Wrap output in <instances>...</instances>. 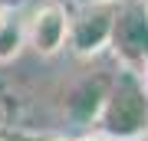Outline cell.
Segmentation results:
<instances>
[{"mask_svg":"<svg viewBox=\"0 0 148 141\" xmlns=\"http://www.w3.org/2000/svg\"><path fill=\"white\" fill-rule=\"evenodd\" d=\"M95 125L109 141H135L148 135V92L135 69H119L109 79V92Z\"/></svg>","mask_w":148,"mask_h":141,"instance_id":"1","label":"cell"},{"mask_svg":"<svg viewBox=\"0 0 148 141\" xmlns=\"http://www.w3.org/2000/svg\"><path fill=\"white\" fill-rule=\"evenodd\" d=\"M109 49L115 52L122 69H138L148 52V13L145 0H115Z\"/></svg>","mask_w":148,"mask_h":141,"instance_id":"2","label":"cell"},{"mask_svg":"<svg viewBox=\"0 0 148 141\" xmlns=\"http://www.w3.org/2000/svg\"><path fill=\"white\" fill-rule=\"evenodd\" d=\"M112 13H115V0H102V3H82L69 13V36L66 46L76 56H99L109 49V33H112Z\"/></svg>","mask_w":148,"mask_h":141,"instance_id":"3","label":"cell"},{"mask_svg":"<svg viewBox=\"0 0 148 141\" xmlns=\"http://www.w3.org/2000/svg\"><path fill=\"white\" fill-rule=\"evenodd\" d=\"M69 36V10L59 0H46L30 13V20L23 23V40L33 52L40 56H56L66 49Z\"/></svg>","mask_w":148,"mask_h":141,"instance_id":"4","label":"cell"},{"mask_svg":"<svg viewBox=\"0 0 148 141\" xmlns=\"http://www.w3.org/2000/svg\"><path fill=\"white\" fill-rule=\"evenodd\" d=\"M109 79L112 76H82V79H76L63 95L66 118L76 121V125H95L99 108H102L106 92H109Z\"/></svg>","mask_w":148,"mask_h":141,"instance_id":"5","label":"cell"},{"mask_svg":"<svg viewBox=\"0 0 148 141\" xmlns=\"http://www.w3.org/2000/svg\"><path fill=\"white\" fill-rule=\"evenodd\" d=\"M23 46H27V40H23V23H16L13 16H7V20L0 23V63L16 59Z\"/></svg>","mask_w":148,"mask_h":141,"instance_id":"6","label":"cell"},{"mask_svg":"<svg viewBox=\"0 0 148 141\" xmlns=\"http://www.w3.org/2000/svg\"><path fill=\"white\" fill-rule=\"evenodd\" d=\"M138 79H142V85H145V92H148V52H145V59H142V66L135 69Z\"/></svg>","mask_w":148,"mask_h":141,"instance_id":"7","label":"cell"},{"mask_svg":"<svg viewBox=\"0 0 148 141\" xmlns=\"http://www.w3.org/2000/svg\"><path fill=\"white\" fill-rule=\"evenodd\" d=\"M79 141H109V138H106V135H82Z\"/></svg>","mask_w":148,"mask_h":141,"instance_id":"8","label":"cell"},{"mask_svg":"<svg viewBox=\"0 0 148 141\" xmlns=\"http://www.w3.org/2000/svg\"><path fill=\"white\" fill-rule=\"evenodd\" d=\"M20 3V0H0V7H3V10H10V7H16Z\"/></svg>","mask_w":148,"mask_h":141,"instance_id":"9","label":"cell"},{"mask_svg":"<svg viewBox=\"0 0 148 141\" xmlns=\"http://www.w3.org/2000/svg\"><path fill=\"white\" fill-rule=\"evenodd\" d=\"M76 7H82V3H102V0H73Z\"/></svg>","mask_w":148,"mask_h":141,"instance_id":"10","label":"cell"},{"mask_svg":"<svg viewBox=\"0 0 148 141\" xmlns=\"http://www.w3.org/2000/svg\"><path fill=\"white\" fill-rule=\"evenodd\" d=\"M7 16H10V10H3V7H0V23H3Z\"/></svg>","mask_w":148,"mask_h":141,"instance_id":"11","label":"cell"},{"mask_svg":"<svg viewBox=\"0 0 148 141\" xmlns=\"http://www.w3.org/2000/svg\"><path fill=\"white\" fill-rule=\"evenodd\" d=\"M0 128H3V105H0Z\"/></svg>","mask_w":148,"mask_h":141,"instance_id":"12","label":"cell"},{"mask_svg":"<svg viewBox=\"0 0 148 141\" xmlns=\"http://www.w3.org/2000/svg\"><path fill=\"white\" fill-rule=\"evenodd\" d=\"M145 13H148V0H145Z\"/></svg>","mask_w":148,"mask_h":141,"instance_id":"13","label":"cell"},{"mask_svg":"<svg viewBox=\"0 0 148 141\" xmlns=\"http://www.w3.org/2000/svg\"><path fill=\"white\" fill-rule=\"evenodd\" d=\"M145 141H148V135H145Z\"/></svg>","mask_w":148,"mask_h":141,"instance_id":"14","label":"cell"}]
</instances>
